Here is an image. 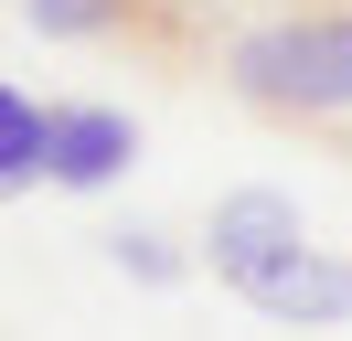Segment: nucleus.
I'll list each match as a JSON object with an SVG mask.
<instances>
[{
  "instance_id": "f257e3e1",
  "label": "nucleus",
  "mask_w": 352,
  "mask_h": 341,
  "mask_svg": "<svg viewBox=\"0 0 352 341\" xmlns=\"http://www.w3.org/2000/svg\"><path fill=\"white\" fill-rule=\"evenodd\" d=\"M224 85H235L256 118H352V0L342 11H299V21H267L224 54Z\"/></svg>"
},
{
  "instance_id": "f03ea898",
  "label": "nucleus",
  "mask_w": 352,
  "mask_h": 341,
  "mask_svg": "<svg viewBox=\"0 0 352 341\" xmlns=\"http://www.w3.org/2000/svg\"><path fill=\"white\" fill-rule=\"evenodd\" d=\"M235 298L267 309L278 331H342V320H352V256H331V245L299 234V245H278L267 267H245Z\"/></svg>"
},
{
  "instance_id": "7ed1b4c3",
  "label": "nucleus",
  "mask_w": 352,
  "mask_h": 341,
  "mask_svg": "<svg viewBox=\"0 0 352 341\" xmlns=\"http://www.w3.org/2000/svg\"><path fill=\"white\" fill-rule=\"evenodd\" d=\"M139 160L129 107H43V182L54 192H107Z\"/></svg>"
},
{
  "instance_id": "20e7f679",
  "label": "nucleus",
  "mask_w": 352,
  "mask_h": 341,
  "mask_svg": "<svg viewBox=\"0 0 352 341\" xmlns=\"http://www.w3.org/2000/svg\"><path fill=\"white\" fill-rule=\"evenodd\" d=\"M278 245H299V203H288V192H224L214 203V224H203V267L224 277V288H235L245 267H267V256Z\"/></svg>"
},
{
  "instance_id": "39448f33",
  "label": "nucleus",
  "mask_w": 352,
  "mask_h": 341,
  "mask_svg": "<svg viewBox=\"0 0 352 341\" xmlns=\"http://www.w3.org/2000/svg\"><path fill=\"white\" fill-rule=\"evenodd\" d=\"M22 21L43 43H182L160 0H22Z\"/></svg>"
},
{
  "instance_id": "423d86ee",
  "label": "nucleus",
  "mask_w": 352,
  "mask_h": 341,
  "mask_svg": "<svg viewBox=\"0 0 352 341\" xmlns=\"http://www.w3.org/2000/svg\"><path fill=\"white\" fill-rule=\"evenodd\" d=\"M43 182V107L22 96V85H0V192Z\"/></svg>"
},
{
  "instance_id": "0eeeda50",
  "label": "nucleus",
  "mask_w": 352,
  "mask_h": 341,
  "mask_svg": "<svg viewBox=\"0 0 352 341\" xmlns=\"http://www.w3.org/2000/svg\"><path fill=\"white\" fill-rule=\"evenodd\" d=\"M107 256H118V267L139 277V288H171V277H182V245H171V234H150V224L107 234Z\"/></svg>"
},
{
  "instance_id": "6e6552de",
  "label": "nucleus",
  "mask_w": 352,
  "mask_h": 341,
  "mask_svg": "<svg viewBox=\"0 0 352 341\" xmlns=\"http://www.w3.org/2000/svg\"><path fill=\"white\" fill-rule=\"evenodd\" d=\"M0 203H11V192H0Z\"/></svg>"
}]
</instances>
